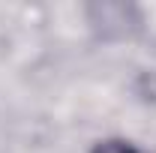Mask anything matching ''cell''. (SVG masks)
<instances>
[{"mask_svg": "<svg viewBox=\"0 0 156 153\" xmlns=\"http://www.w3.org/2000/svg\"><path fill=\"white\" fill-rule=\"evenodd\" d=\"M87 24L102 39H126L141 27V12L129 3H93L87 6Z\"/></svg>", "mask_w": 156, "mask_h": 153, "instance_id": "1", "label": "cell"}, {"mask_svg": "<svg viewBox=\"0 0 156 153\" xmlns=\"http://www.w3.org/2000/svg\"><path fill=\"white\" fill-rule=\"evenodd\" d=\"M90 153H141V150L132 141H126V138H102V141L93 144Z\"/></svg>", "mask_w": 156, "mask_h": 153, "instance_id": "2", "label": "cell"}]
</instances>
